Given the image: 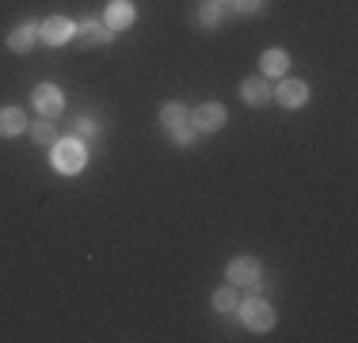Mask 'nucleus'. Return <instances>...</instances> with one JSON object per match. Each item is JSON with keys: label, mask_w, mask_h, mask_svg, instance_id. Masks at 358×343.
I'll return each instance as SVG.
<instances>
[{"label": "nucleus", "mask_w": 358, "mask_h": 343, "mask_svg": "<svg viewBox=\"0 0 358 343\" xmlns=\"http://www.w3.org/2000/svg\"><path fill=\"white\" fill-rule=\"evenodd\" d=\"M50 164L62 172V176H76V172H84V164H88L84 141H80V137H57V141L50 145Z\"/></svg>", "instance_id": "nucleus-1"}, {"label": "nucleus", "mask_w": 358, "mask_h": 343, "mask_svg": "<svg viewBox=\"0 0 358 343\" xmlns=\"http://www.w3.org/2000/svg\"><path fill=\"white\" fill-rule=\"evenodd\" d=\"M236 313H241L244 328L252 332H271L278 324V309L267 302V298H244L241 305H236Z\"/></svg>", "instance_id": "nucleus-2"}, {"label": "nucleus", "mask_w": 358, "mask_h": 343, "mask_svg": "<svg viewBox=\"0 0 358 343\" xmlns=\"http://www.w3.org/2000/svg\"><path fill=\"white\" fill-rule=\"evenodd\" d=\"M225 279H229V286H248V290H259V282H263V267H259V260H255V255H236V260H229Z\"/></svg>", "instance_id": "nucleus-3"}, {"label": "nucleus", "mask_w": 358, "mask_h": 343, "mask_svg": "<svg viewBox=\"0 0 358 343\" xmlns=\"http://www.w3.org/2000/svg\"><path fill=\"white\" fill-rule=\"evenodd\" d=\"M225 118H229V111L221 107V103H199V107L187 115V122H191L199 134H214V130L225 126Z\"/></svg>", "instance_id": "nucleus-4"}, {"label": "nucleus", "mask_w": 358, "mask_h": 343, "mask_svg": "<svg viewBox=\"0 0 358 343\" xmlns=\"http://www.w3.org/2000/svg\"><path fill=\"white\" fill-rule=\"evenodd\" d=\"M31 99H35V111L42 118H57L65 111V96H62V88H57V84H38L35 92H31Z\"/></svg>", "instance_id": "nucleus-5"}, {"label": "nucleus", "mask_w": 358, "mask_h": 343, "mask_svg": "<svg viewBox=\"0 0 358 343\" xmlns=\"http://www.w3.org/2000/svg\"><path fill=\"white\" fill-rule=\"evenodd\" d=\"M76 31V23L69 15H46V20L38 23V38L46 42V46H62V42H69Z\"/></svg>", "instance_id": "nucleus-6"}, {"label": "nucleus", "mask_w": 358, "mask_h": 343, "mask_svg": "<svg viewBox=\"0 0 358 343\" xmlns=\"http://www.w3.org/2000/svg\"><path fill=\"white\" fill-rule=\"evenodd\" d=\"M275 103H282V107L297 111L309 103V84L305 80H294V76H282V80L275 84Z\"/></svg>", "instance_id": "nucleus-7"}, {"label": "nucleus", "mask_w": 358, "mask_h": 343, "mask_svg": "<svg viewBox=\"0 0 358 343\" xmlns=\"http://www.w3.org/2000/svg\"><path fill=\"white\" fill-rule=\"evenodd\" d=\"M241 99L248 103V107H267V103L275 99V84H271L267 76H244L241 80Z\"/></svg>", "instance_id": "nucleus-8"}, {"label": "nucleus", "mask_w": 358, "mask_h": 343, "mask_svg": "<svg viewBox=\"0 0 358 343\" xmlns=\"http://www.w3.org/2000/svg\"><path fill=\"white\" fill-rule=\"evenodd\" d=\"M73 38L80 42V46H107V42L115 38V31H110L107 23H99V20H80L76 31H73Z\"/></svg>", "instance_id": "nucleus-9"}, {"label": "nucleus", "mask_w": 358, "mask_h": 343, "mask_svg": "<svg viewBox=\"0 0 358 343\" xmlns=\"http://www.w3.org/2000/svg\"><path fill=\"white\" fill-rule=\"evenodd\" d=\"M134 20H138V12H134V4H130V0H110V4H107L103 23H107V27L115 31V34H118V31H126Z\"/></svg>", "instance_id": "nucleus-10"}, {"label": "nucleus", "mask_w": 358, "mask_h": 343, "mask_svg": "<svg viewBox=\"0 0 358 343\" xmlns=\"http://www.w3.org/2000/svg\"><path fill=\"white\" fill-rule=\"evenodd\" d=\"M289 73V54L286 50H278V46H271V50H263V57H259V76H278V80H282V76Z\"/></svg>", "instance_id": "nucleus-11"}, {"label": "nucleus", "mask_w": 358, "mask_h": 343, "mask_svg": "<svg viewBox=\"0 0 358 343\" xmlns=\"http://www.w3.org/2000/svg\"><path fill=\"white\" fill-rule=\"evenodd\" d=\"M35 42H38V23H20L15 31H8V50L12 54H31Z\"/></svg>", "instance_id": "nucleus-12"}, {"label": "nucleus", "mask_w": 358, "mask_h": 343, "mask_svg": "<svg viewBox=\"0 0 358 343\" xmlns=\"http://www.w3.org/2000/svg\"><path fill=\"white\" fill-rule=\"evenodd\" d=\"M27 111L23 107H0V137H15L27 130Z\"/></svg>", "instance_id": "nucleus-13"}, {"label": "nucleus", "mask_w": 358, "mask_h": 343, "mask_svg": "<svg viewBox=\"0 0 358 343\" xmlns=\"http://www.w3.org/2000/svg\"><path fill=\"white\" fill-rule=\"evenodd\" d=\"M187 115H191V111L183 107V103L179 99H172V103H164V107H160V126H164V130H172V126H183L187 122Z\"/></svg>", "instance_id": "nucleus-14"}, {"label": "nucleus", "mask_w": 358, "mask_h": 343, "mask_svg": "<svg viewBox=\"0 0 358 343\" xmlns=\"http://www.w3.org/2000/svg\"><path fill=\"white\" fill-rule=\"evenodd\" d=\"M210 305L217 309V313H236V305H241V298H236V286H217L214 298H210Z\"/></svg>", "instance_id": "nucleus-15"}, {"label": "nucleus", "mask_w": 358, "mask_h": 343, "mask_svg": "<svg viewBox=\"0 0 358 343\" xmlns=\"http://www.w3.org/2000/svg\"><path fill=\"white\" fill-rule=\"evenodd\" d=\"M199 23L202 27H221V23H225V8H221L217 0H206V4L199 8Z\"/></svg>", "instance_id": "nucleus-16"}, {"label": "nucleus", "mask_w": 358, "mask_h": 343, "mask_svg": "<svg viewBox=\"0 0 358 343\" xmlns=\"http://www.w3.org/2000/svg\"><path fill=\"white\" fill-rule=\"evenodd\" d=\"M31 141H38V145H54V141H57V126L50 122V118H46V122H35V126H31Z\"/></svg>", "instance_id": "nucleus-17"}, {"label": "nucleus", "mask_w": 358, "mask_h": 343, "mask_svg": "<svg viewBox=\"0 0 358 343\" xmlns=\"http://www.w3.org/2000/svg\"><path fill=\"white\" fill-rule=\"evenodd\" d=\"M194 134H199V130H194V126H172V130H168V137H172V141L176 145H183V149H187V145H194Z\"/></svg>", "instance_id": "nucleus-18"}, {"label": "nucleus", "mask_w": 358, "mask_h": 343, "mask_svg": "<svg viewBox=\"0 0 358 343\" xmlns=\"http://www.w3.org/2000/svg\"><path fill=\"white\" fill-rule=\"evenodd\" d=\"M96 134V122L92 118H76V137H92Z\"/></svg>", "instance_id": "nucleus-19"}, {"label": "nucleus", "mask_w": 358, "mask_h": 343, "mask_svg": "<svg viewBox=\"0 0 358 343\" xmlns=\"http://www.w3.org/2000/svg\"><path fill=\"white\" fill-rule=\"evenodd\" d=\"M233 4L241 8V12H248V15H252V12H259V8H263V0H233Z\"/></svg>", "instance_id": "nucleus-20"}, {"label": "nucleus", "mask_w": 358, "mask_h": 343, "mask_svg": "<svg viewBox=\"0 0 358 343\" xmlns=\"http://www.w3.org/2000/svg\"><path fill=\"white\" fill-rule=\"evenodd\" d=\"M217 4H225V0H217Z\"/></svg>", "instance_id": "nucleus-21"}]
</instances>
